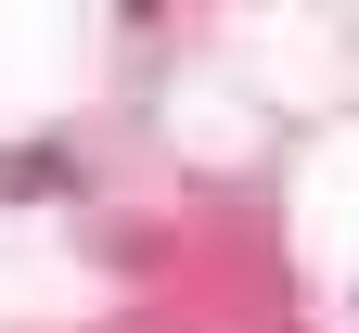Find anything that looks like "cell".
Here are the masks:
<instances>
[]
</instances>
